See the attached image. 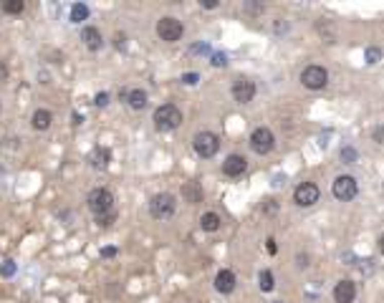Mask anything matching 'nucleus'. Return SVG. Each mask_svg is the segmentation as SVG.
<instances>
[{
  "mask_svg": "<svg viewBox=\"0 0 384 303\" xmlns=\"http://www.w3.org/2000/svg\"><path fill=\"white\" fill-rule=\"evenodd\" d=\"M215 291L223 293V296L233 293V291H235V273L228 271V268H223V271L215 275Z\"/></svg>",
  "mask_w": 384,
  "mask_h": 303,
  "instance_id": "12",
  "label": "nucleus"
},
{
  "mask_svg": "<svg viewBox=\"0 0 384 303\" xmlns=\"http://www.w3.org/2000/svg\"><path fill=\"white\" fill-rule=\"evenodd\" d=\"M94 104H96V106H106V104H109V93H106V91H101V93L96 96V101H94Z\"/></svg>",
  "mask_w": 384,
  "mask_h": 303,
  "instance_id": "29",
  "label": "nucleus"
},
{
  "mask_svg": "<svg viewBox=\"0 0 384 303\" xmlns=\"http://www.w3.org/2000/svg\"><path fill=\"white\" fill-rule=\"evenodd\" d=\"M245 167H248V162H245L243 154H230V157L223 162V172H225L228 177H240V175L245 172Z\"/></svg>",
  "mask_w": 384,
  "mask_h": 303,
  "instance_id": "13",
  "label": "nucleus"
},
{
  "mask_svg": "<svg viewBox=\"0 0 384 303\" xmlns=\"http://www.w3.org/2000/svg\"><path fill=\"white\" fill-rule=\"evenodd\" d=\"M364 61H367L369 66H374V63H379V61H382V51H379L377 46H369V48L364 51Z\"/></svg>",
  "mask_w": 384,
  "mask_h": 303,
  "instance_id": "23",
  "label": "nucleus"
},
{
  "mask_svg": "<svg viewBox=\"0 0 384 303\" xmlns=\"http://www.w3.org/2000/svg\"><path fill=\"white\" fill-rule=\"evenodd\" d=\"M379 253H382V255H384V235H382V238H379Z\"/></svg>",
  "mask_w": 384,
  "mask_h": 303,
  "instance_id": "39",
  "label": "nucleus"
},
{
  "mask_svg": "<svg viewBox=\"0 0 384 303\" xmlns=\"http://www.w3.org/2000/svg\"><path fill=\"white\" fill-rule=\"evenodd\" d=\"M5 79H8V68H5V63L0 61V84H3Z\"/></svg>",
  "mask_w": 384,
  "mask_h": 303,
  "instance_id": "35",
  "label": "nucleus"
},
{
  "mask_svg": "<svg viewBox=\"0 0 384 303\" xmlns=\"http://www.w3.org/2000/svg\"><path fill=\"white\" fill-rule=\"evenodd\" d=\"M258 283H261V291H263V293H270V291L276 288V278H273V273L270 271H261Z\"/></svg>",
  "mask_w": 384,
  "mask_h": 303,
  "instance_id": "21",
  "label": "nucleus"
},
{
  "mask_svg": "<svg viewBox=\"0 0 384 303\" xmlns=\"http://www.w3.org/2000/svg\"><path fill=\"white\" fill-rule=\"evenodd\" d=\"M124 41H126V35H124V33H117V46L119 48H124Z\"/></svg>",
  "mask_w": 384,
  "mask_h": 303,
  "instance_id": "36",
  "label": "nucleus"
},
{
  "mask_svg": "<svg viewBox=\"0 0 384 303\" xmlns=\"http://www.w3.org/2000/svg\"><path fill=\"white\" fill-rule=\"evenodd\" d=\"M23 0H5L3 3V10L8 13V15H18V13H23Z\"/></svg>",
  "mask_w": 384,
  "mask_h": 303,
  "instance_id": "22",
  "label": "nucleus"
},
{
  "mask_svg": "<svg viewBox=\"0 0 384 303\" xmlns=\"http://www.w3.org/2000/svg\"><path fill=\"white\" fill-rule=\"evenodd\" d=\"M114 212H109V215H101V217H96V222H99V228H109L112 222H114Z\"/></svg>",
  "mask_w": 384,
  "mask_h": 303,
  "instance_id": "26",
  "label": "nucleus"
},
{
  "mask_svg": "<svg viewBox=\"0 0 384 303\" xmlns=\"http://www.w3.org/2000/svg\"><path fill=\"white\" fill-rule=\"evenodd\" d=\"M89 162H91V167H96V169H106V167L112 164V149L96 147V149L89 154Z\"/></svg>",
  "mask_w": 384,
  "mask_h": 303,
  "instance_id": "16",
  "label": "nucleus"
},
{
  "mask_svg": "<svg viewBox=\"0 0 384 303\" xmlns=\"http://www.w3.org/2000/svg\"><path fill=\"white\" fill-rule=\"evenodd\" d=\"M210 63L217 66V68H223V66L228 63V56H225V53H212V56H210Z\"/></svg>",
  "mask_w": 384,
  "mask_h": 303,
  "instance_id": "25",
  "label": "nucleus"
},
{
  "mask_svg": "<svg viewBox=\"0 0 384 303\" xmlns=\"http://www.w3.org/2000/svg\"><path fill=\"white\" fill-rule=\"evenodd\" d=\"M192 51H195V53H205V51H207V46H205V43H200V46H195Z\"/></svg>",
  "mask_w": 384,
  "mask_h": 303,
  "instance_id": "37",
  "label": "nucleus"
},
{
  "mask_svg": "<svg viewBox=\"0 0 384 303\" xmlns=\"http://www.w3.org/2000/svg\"><path fill=\"white\" fill-rule=\"evenodd\" d=\"M341 159H344L346 164H354V162H356V149H354V147H344V149H341Z\"/></svg>",
  "mask_w": 384,
  "mask_h": 303,
  "instance_id": "24",
  "label": "nucleus"
},
{
  "mask_svg": "<svg viewBox=\"0 0 384 303\" xmlns=\"http://www.w3.org/2000/svg\"><path fill=\"white\" fill-rule=\"evenodd\" d=\"M177 212V200L170 195V192H159L149 200V215L157 217V220H167Z\"/></svg>",
  "mask_w": 384,
  "mask_h": 303,
  "instance_id": "2",
  "label": "nucleus"
},
{
  "mask_svg": "<svg viewBox=\"0 0 384 303\" xmlns=\"http://www.w3.org/2000/svg\"><path fill=\"white\" fill-rule=\"evenodd\" d=\"M68 18H71V23H81V21H86V18H89V5H86V3H74Z\"/></svg>",
  "mask_w": 384,
  "mask_h": 303,
  "instance_id": "20",
  "label": "nucleus"
},
{
  "mask_svg": "<svg viewBox=\"0 0 384 303\" xmlns=\"http://www.w3.org/2000/svg\"><path fill=\"white\" fill-rule=\"evenodd\" d=\"M200 81V73H185L182 76V84H187V86H195Z\"/></svg>",
  "mask_w": 384,
  "mask_h": 303,
  "instance_id": "28",
  "label": "nucleus"
},
{
  "mask_svg": "<svg viewBox=\"0 0 384 303\" xmlns=\"http://www.w3.org/2000/svg\"><path fill=\"white\" fill-rule=\"evenodd\" d=\"M179 192H182V197H185L187 205H200L203 202V187H200V182H185Z\"/></svg>",
  "mask_w": 384,
  "mask_h": 303,
  "instance_id": "15",
  "label": "nucleus"
},
{
  "mask_svg": "<svg viewBox=\"0 0 384 303\" xmlns=\"http://www.w3.org/2000/svg\"><path fill=\"white\" fill-rule=\"evenodd\" d=\"M266 250L270 253V255H276V253H278V245H276L273 238H268V240H266Z\"/></svg>",
  "mask_w": 384,
  "mask_h": 303,
  "instance_id": "30",
  "label": "nucleus"
},
{
  "mask_svg": "<svg viewBox=\"0 0 384 303\" xmlns=\"http://www.w3.org/2000/svg\"><path fill=\"white\" fill-rule=\"evenodd\" d=\"M13 273H15V263H13V260H5V263L0 266V275L8 278V275H13Z\"/></svg>",
  "mask_w": 384,
  "mask_h": 303,
  "instance_id": "27",
  "label": "nucleus"
},
{
  "mask_svg": "<svg viewBox=\"0 0 384 303\" xmlns=\"http://www.w3.org/2000/svg\"><path fill=\"white\" fill-rule=\"evenodd\" d=\"M331 192H334V197L336 200H341V202H349V200H354L356 192H359V184L352 175H339L334 184H331Z\"/></svg>",
  "mask_w": 384,
  "mask_h": 303,
  "instance_id": "5",
  "label": "nucleus"
},
{
  "mask_svg": "<svg viewBox=\"0 0 384 303\" xmlns=\"http://www.w3.org/2000/svg\"><path fill=\"white\" fill-rule=\"evenodd\" d=\"M157 33H159V38L162 41H167V43H177L179 38H182V23H179L177 18H170V15H164V18H159V23H157Z\"/></svg>",
  "mask_w": 384,
  "mask_h": 303,
  "instance_id": "8",
  "label": "nucleus"
},
{
  "mask_svg": "<svg viewBox=\"0 0 384 303\" xmlns=\"http://www.w3.org/2000/svg\"><path fill=\"white\" fill-rule=\"evenodd\" d=\"M374 142H379V144L384 142V126H377V129H374Z\"/></svg>",
  "mask_w": 384,
  "mask_h": 303,
  "instance_id": "34",
  "label": "nucleus"
},
{
  "mask_svg": "<svg viewBox=\"0 0 384 303\" xmlns=\"http://www.w3.org/2000/svg\"><path fill=\"white\" fill-rule=\"evenodd\" d=\"M182 124V111H179L175 104H162L157 111H154V126L159 131H172Z\"/></svg>",
  "mask_w": 384,
  "mask_h": 303,
  "instance_id": "1",
  "label": "nucleus"
},
{
  "mask_svg": "<svg viewBox=\"0 0 384 303\" xmlns=\"http://www.w3.org/2000/svg\"><path fill=\"white\" fill-rule=\"evenodd\" d=\"M121 99H124V104L126 106H132V109H144L147 106V91H142V89H132V91H121Z\"/></svg>",
  "mask_w": 384,
  "mask_h": 303,
  "instance_id": "14",
  "label": "nucleus"
},
{
  "mask_svg": "<svg viewBox=\"0 0 384 303\" xmlns=\"http://www.w3.org/2000/svg\"><path fill=\"white\" fill-rule=\"evenodd\" d=\"M200 5H203L205 10H215V8H217L220 3H217V0H200Z\"/></svg>",
  "mask_w": 384,
  "mask_h": 303,
  "instance_id": "32",
  "label": "nucleus"
},
{
  "mask_svg": "<svg viewBox=\"0 0 384 303\" xmlns=\"http://www.w3.org/2000/svg\"><path fill=\"white\" fill-rule=\"evenodd\" d=\"M114 255H117V248H114V245H112V248H104V250H101V258H114Z\"/></svg>",
  "mask_w": 384,
  "mask_h": 303,
  "instance_id": "33",
  "label": "nucleus"
},
{
  "mask_svg": "<svg viewBox=\"0 0 384 303\" xmlns=\"http://www.w3.org/2000/svg\"><path fill=\"white\" fill-rule=\"evenodd\" d=\"M306 260H308V258H306V255H298V266H301V268H306V266H308V263H306Z\"/></svg>",
  "mask_w": 384,
  "mask_h": 303,
  "instance_id": "38",
  "label": "nucleus"
},
{
  "mask_svg": "<svg viewBox=\"0 0 384 303\" xmlns=\"http://www.w3.org/2000/svg\"><path fill=\"white\" fill-rule=\"evenodd\" d=\"M89 210L94 212L96 217L114 212V195H112L109 190H104V187L91 190V192H89Z\"/></svg>",
  "mask_w": 384,
  "mask_h": 303,
  "instance_id": "3",
  "label": "nucleus"
},
{
  "mask_svg": "<svg viewBox=\"0 0 384 303\" xmlns=\"http://www.w3.org/2000/svg\"><path fill=\"white\" fill-rule=\"evenodd\" d=\"M263 210H266V212H276V210H278L276 200H263Z\"/></svg>",
  "mask_w": 384,
  "mask_h": 303,
  "instance_id": "31",
  "label": "nucleus"
},
{
  "mask_svg": "<svg viewBox=\"0 0 384 303\" xmlns=\"http://www.w3.org/2000/svg\"><path fill=\"white\" fill-rule=\"evenodd\" d=\"M356 298V283L354 280H339L334 286V301L336 303H354Z\"/></svg>",
  "mask_w": 384,
  "mask_h": 303,
  "instance_id": "11",
  "label": "nucleus"
},
{
  "mask_svg": "<svg viewBox=\"0 0 384 303\" xmlns=\"http://www.w3.org/2000/svg\"><path fill=\"white\" fill-rule=\"evenodd\" d=\"M273 147H276V137H273V131L268 126L253 129V134H250V149L255 152V154H268Z\"/></svg>",
  "mask_w": 384,
  "mask_h": 303,
  "instance_id": "7",
  "label": "nucleus"
},
{
  "mask_svg": "<svg viewBox=\"0 0 384 303\" xmlns=\"http://www.w3.org/2000/svg\"><path fill=\"white\" fill-rule=\"evenodd\" d=\"M301 84L311 91L324 89L326 84H328V71H326L324 66H306L303 73H301Z\"/></svg>",
  "mask_w": 384,
  "mask_h": 303,
  "instance_id": "6",
  "label": "nucleus"
},
{
  "mask_svg": "<svg viewBox=\"0 0 384 303\" xmlns=\"http://www.w3.org/2000/svg\"><path fill=\"white\" fill-rule=\"evenodd\" d=\"M319 197H321V192L314 182H301L294 192V202L298 207H311V205L319 202Z\"/></svg>",
  "mask_w": 384,
  "mask_h": 303,
  "instance_id": "9",
  "label": "nucleus"
},
{
  "mask_svg": "<svg viewBox=\"0 0 384 303\" xmlns=\"http://www.w3.org/2000/svg\"><path fill=\"white\" fill-rule=\"evenodd\" d=\"M253 96H255V84L250 79H237L233 84V99L237 104H248L253 101Z\"/></svg>",
  "mask_w": 384,
  "mask_h": 303,
  "instance_id": "10",
  "label": "nucleus"
},
{
  "mask_svg": "<svg viewBox=\"0 0 384 303\" xmlns=\"http://www.w3.org/2000/svg\"><path fill=\"white\" fill-rule=\"evenodd\" d=\"M220 215L217 212H205L203 217H200V228L205 230V233H215V230H220Z\"/></svg>",
  "mask_w": 384,
  "mask_h": 303,
  "instance_id": "19",
  "label": "nucleus"
},
{
  "mask_svg": "<svg viewBox=\"0 0 384 303\" xmlns=\"http://www.w3.org/2000/svg\"><path fill=\"white\" fill-rule=\"evenodd\" d=\"M33 129H38V131H46L48 126H51V121H53V114L48 111V109H38L35 114H33Z\"/></svg>",
  "mask_w": 384,
  "mask_h": 303,
  "instance_id": "18",
  "label": "nucleus"
},
{
  "mask_svg": "<svg viewBox=\"0 0 384 303\" xmlns=\"http://www.w3.org/2000/svg\"><path fill=\"white\" fill-rule=\"evenodd\" d=\"M81 38H84L86 48H91V51H99V48H101V33H99V28L86 26V28L81 30Z\"/></svg>",
  "mask_w": 384,
  "mask_h": 303,
  "instance_id": "17",
  "label": "nucleus"
},
{
  "mask_svg": "<svg viewBox=\"0 0 384 303\" xmlns=\"http://www.w3.org/2000/svg\"><path fill=\"white\" fill-rule=\"evenodd\" d=\"M192 147H195V152H197L203 159H210V157H215L217 149H220V137L212 134V131H200V134H195Z\"/></svg>",
  "mask_w": 384,
  "mask_h": 303,
  "instance_id": "4",
  "label": "nucleus"
}]
</instances>
